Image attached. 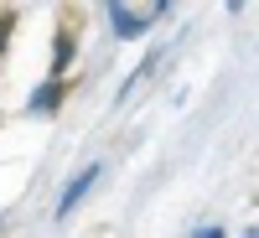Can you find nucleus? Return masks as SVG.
Instances as JSON below:
<instances>
[{"instance_id": "nucleus-1", "label": "nucleus", "mask_w": 259, "mask_h": 238, "mask_svg": "<svg viewBox=\"0 0 259 238\" xmlns=\"http://www.w3.org/2000/svg\"><path fill=\"white\" fill-rule=\"evenodd\" d=\"M99 176H104L99 166H89V171H78V176L68 181V192H62V197H57V218H68V212H73V207L83 202V192H89V186H94Z\"/></svg>"}, {"instance_id": "nucleus-2", "label": "nucleus", "mask_w": 259, "mask_h": 238, "mask_svg": "<svg viewBox=\"0 0 259 238\" xmlns=\"http://www.w3.org/2000/svg\"><path fill=\"white\" fill-rule=\"evenodd\" d=\"M104 11H109V26H114V36H140V31L150 26V16H135L130 6H119V0H114V6H104Z\"/></svg>"}, {"instance_id": "nucleus-3", "label": "nucleus", "mask_w": 259, "mask_h": 238, "mask_svg": "<svg viewBox=\"0 0 259 238\" xmlns=\"http://www.w3.org/2000/svg\"><path fill=\"white\" fill-rule=\"evenodd\" d=\"M57 104H62V83H41L36 99H31V114H52Z\"/></svg>"}, {"instance_id": "nucleus-4", "label": "nucleus", "mask_w": 259, "mask_h": 238, "mask_svg": "<svg viewBox=\"0 0 259 238\" xmlns=\"http://www.w3.org/2000/svg\"><path fill=\"white\" fill-rule=\"evenodd\" d=\"M73 62V36H57V47H52V73H62Z\"/></svg>"}, {"instance_id": "nucleus-5", "label": "nucleus", "mask_w": 259, "mask_h": 238, "mask_svg": "<svg viewBox=\"0 0 259 238\" xmlns=\"http://www.w3.org/2000/svg\"><path fill=\"white\" fill-rule=\"evenodd\" d=\"M6 36H11V16H0V47H6Z\"/></svg>"}, {"instance_id": "nucleus-6", "label": "nucleus", "mask_w": 259, "mask_h": 238, "mask_svg": "<svg viewBox=\"0 0 259 238\" xmlns=\"http://www.w3.org/2000/svg\"><path fill=\"white\" fill-rule=\"evenodd\" d=\"M197 238H228V233H223V228H202Z\"/></svg>"}]
</instances>
